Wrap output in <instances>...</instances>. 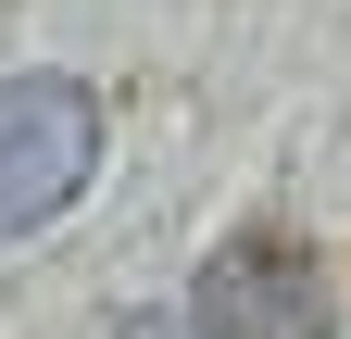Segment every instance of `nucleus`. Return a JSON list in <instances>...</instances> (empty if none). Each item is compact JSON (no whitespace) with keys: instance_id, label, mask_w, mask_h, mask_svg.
<instances>
[{"instance_id":"nucleus-1","label":"nucleus","mask_w":351,"mask_h":339,"mask_svg":"<svg viewBox=\"0 0 351 339\" xmlns=\"http://www.w3.org/2000/svg\"><path fill=\"white\" fill-rule=\"evenodd\" d=\"M88 176H101V101L75 75H0V239L75 214Z\"/></svg>"},{"instance_id":"nucleus-2","label":"nucleus","mask_w":351,"mask_h":339,"mask_svg":"<svg viewBox=\"0 0 351 339\" xmlns=\"http://www.w3.org/2000/svg\"><path fill=\"white\" fill-rule=\"evenodd\" d=\"M189 327L201 339H339V289H326V264L301 239H226L201 264V289H189Z\"/></svg>"},{"instance_id":"nucleus-3","label":"nucleus","mask_w":351,"mask_h":339,"mask_svg":"<svg viewBox=\"0 0 351 339\" xmlns=\"http://www.w3.org/2000/svg\"><path fill=\"white\" fill-rule=\"evenodd\" d=\"M113 339H201V327H189V314H125Z\"/></svg>"}]
</instances>
